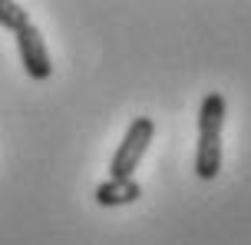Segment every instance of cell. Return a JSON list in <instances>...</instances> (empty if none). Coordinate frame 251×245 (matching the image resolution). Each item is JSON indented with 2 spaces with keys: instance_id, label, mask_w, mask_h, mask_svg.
Wrapping results in <instances>:
<instances>
[{
  "instance_id": "1",
  "label": "cell",
  "mask_w": 251,
  "mask_h": 245,
  "mask_svg": "<svg viewBox=\"0 0 251 245\" xmlns=\"http://www.w3.org/2000/svg\"><path fill=\"white\" fill-rule=\"evenodd\" d=\"M222 129H225V96L208 93L199 109V146H195V176L212 182L222 172Z\"/></svg>"
},
{
  "instance_id": "2",
  "label": "cell",
  "mask_w": 251,
  "mask_h": 245,
  "mask_svg": "<svg viewBox=\"0 0 251 245\" xmlns=\"http://www.w3.org/2000/svg\"><path fill=\"white\" fill-rule=\"evenodd\" d=\"M152 136H155V119L152 116H136L129 123L119 149L113 153V163H109V179H132V172L142 163Z\"/></svg>"
},
{
  "instance_id": "3",
  "label": "cell",
  "mask_w": 251,
  "mask_h": 245,
  "mask_svg": "<svg viewBox=\"0 0 251 245\" xmlns=\"http://www.w3.org/2000/svg\"><path fill=\"white\" fill-rule=\"evenodd\" d=\"M17 50H20V63H24L26 77L30 80H50L53 63H50V50H47V40L33 24L20 27L17 33Z\"/></svg>"
},
{
  "instance_id": "4",
  "label": "cell",
  "mask_w": 251,
  "mask_h": 245,
  "mask_svg": "<svg viewBox=\"0 0 251 245\" xmlns=\"http://www.w3.org/2000/svg\"><path fill=\"white\" fill-rule=\"evenodd\" d=\"M142 189H139L136 179H106L96 186V202L102 209H119V206H129V202H136Z\"/></svg>"
},
{
  "instance_id": "5",
  "label": "cell",
  "mask_w": 251,
  "mask_h": 245,
  "mask_svg": "<svg viewBox=\"0 0 251 245\" xmlns=\"http://www.w3.org/2000/svg\"><path fill=\"white\" fill-rule=\"evenodd\" d=\"M30 24V13H26L24 3H13V0H0V27H7V30H20V27Z\"/></svg>"
}]
</instances>
